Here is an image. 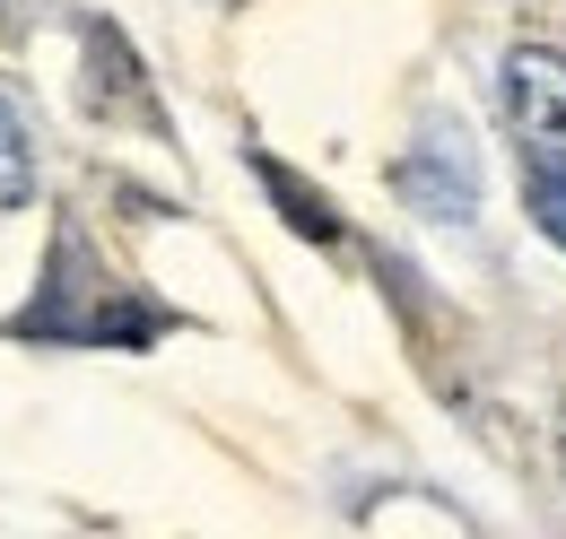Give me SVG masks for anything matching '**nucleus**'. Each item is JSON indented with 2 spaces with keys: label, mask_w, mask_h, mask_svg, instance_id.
<instances>
[{
  "label": "nucleus",
  "mask_w": 566,
  "mask_h": 539,
  "mask_svg": "<svg viewBox=\"0 0 566 539\" xmlns=\"http://www.w3.org/2000/svg\"><path fill=\"white\" fill-rule=\"evenodd\" d=\"M18 18H35V0H0V27H18Z\"/></svg>",
  "instance_id": "7"
},
{
  "label": "nucleus",
  "mask_w": 566,
  "mask_h": 539,
  "mask_svg": "<svg viewBox=\"0 0 566 539\" xmlns=\"http://www.w3.org/2000/svg\"><path fill=\"white\" fill-rule=\"evenodd\" d=\"M392 192L419 209V218H444V226H471L480 218V166H471V139L462 123H427V139L392 166Z\"/></svg>",
  "instance_id": "1"
},
{
  "label": "nucleus",
  "mask_w": 566,
  "mask_h": 539,
  "mask_svg": "<svg viewBox=\"0 0 566 539\" xmlns=\"http://www.w3.org/2000/svg\"><path fill=\"white\" fill-rule=\"evenodd\" d=\"M27 201H35V148H27L18 105L0 96V209H27Z\"/></svg>",
  "instance_id": "5"
},
{
  "label": "nucleus",
  "mask_w": 566,
  "mask_h": 539,
  "mask_svg": "<svg viewBox=\"0 0 566 539\" xmlns=\"http://www.w3.org/2000/svg\"><path fill=\"white\" fill-rule=\"evenodd\" d=\"M244 166L262 175V192H271V209L287 218V235H305V244H323V253L340 244V209L323 201V192H305V183L287 175V166L271 157V148H244Z\"/></svg>",
  "instance_id": "4"
},
{
  "label": "nucleus",
  "mask_w": 566,
  "mask_h": 539,
  "mask_svg": "<svg viewBox=\"0 0 566 539\" xmlns=\"http://www.w3.org/2000/svg\"><path fill=\"white\" fill-rule=\"evenodd\" d=\"M523 209H532V226H541V235L566 253V166H549V157H523Z\"/></svg>",
  "instance_id": "6"
},
{
  "label": "nucleus",
  "mask_w": 566,
  "mask_h": 539,
  "mask_svg": "<svg viewBox=\"0 0 566 539\" xmlns=\"http://www.w3.org/2000/svg\"><path fill=\"white\" fill-rule=\"evenodd\" d=\"M505 123L523 139V157L566 166V62L549 44H514L505 53Z\"/></svg>",
  "instance_id": "2"
},
{
  "label": "nucleus",
  "mask_w": 566,
  "mask_h": 539,
  "mask_svg": "<svg viewBox=\"0 0 566 539\" xmlns=\"http://www.w3.org/2000/svg\"><path fill=\"white\" fill-rule=\"evenodd\" d=\"M558 471H566V409H558Z\"/></svg>",
  "instance_id": "8"
},
{
  "label": "nucleus",
  "mask_w": 566,
  "mask_h": 539,
  "mask_svg": "<svg viewBox=\"0 0 566 539\" xmlns=\"http://www.w3.org/2000/svg\"><path fill=\"white\" fill-rule=\"evenodd\" d=\"M78 53H87V114H105V123H140V131H166L157 87H148V70L132 62V44H123V27H114V18H78Z\"/></svg>",
  "instance_id": "3"
}]
</instances>
